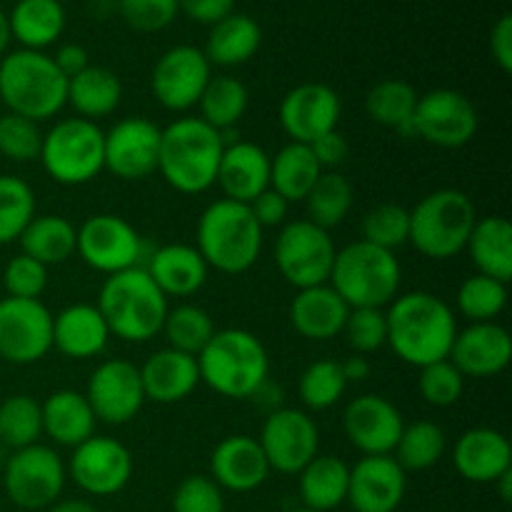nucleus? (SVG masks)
<instances>
[{
    "instance_id": "nucleus-13",
    "label": "nucleus",
    "mask_w": 512,
    "mask_h": 512,
    "mask_svg": "<svg viewBox=\"0 0 512 512\" xmlns=\"http://www.w3.org/2000/svg\"><path fill=\"white\" fill-rule=\"evenodd\" d=\"M75 253L88 268L98 273L115 275L138 268L143 258V238L125 218L113 213L90 215L78 228Z\"/></svg>"
},
{
    "instance_id": "nucleus-44",
    "label": "nucleus",
    "mask_w": 512,
    "mask_h": 512,
    "mask_svg": "<svg viewBox=\"0 0 512 512\" xmlns=\"http://www.w3.org/2000/svg\"><path fill=\"white\" fill-rule=\"evenodd\" d=\"M43 413L40 403L30 395H10L0 403V445L10 450L40 443Z\"/></svg>"
},
{
    "instance_id": "nucleus-37",
    "label": "nucleus",
    "mask_w": 512,
    "mask_h": 512,
    "mask_svg": "<svg viewBox=\"0 0 512 512\" xmlns=\"http://www.w3.org/2000/svg\"><path fill=\"white\" fill-rule=\"evenodd\" d=\"M20 253L38 260L45 268L60 265L75 255L78 228L63 215H35L18 238Z\"/></svg>"
},
{
    "instance_id": "nucleus-7",
    "label": "nucleus",
    "mask_w": 512,
    "mask_h": 512,
    "mask_svg": "<svg viewBox=\"0 0 512 512\" xmlns=\"http://www.w3.org/2000/svg\"><path fill=\"white\" fill-rule=\"evenodd\" d=\"M328 283L348 308L385 310L400 295L403 268L390 250L355 240L338 250Z\"/></svg>"
},
{
    "instance_id": "nucleus-52",
    "label": "nucleus",
    "mask_w": 512,
    "mask_h": 512,
    "mask_svg": "<svg viewBox=\"0 0 512 512\" xmlns=\"http://www.w3.org/2000/svg\"><path fill=\"white\" fill-rule=\"evenodd\" d=\"M3 288L8 298L40 300L48 288V268L25 253L13 255L3 268Z\"/></svg>"
},
{
    "instance_id": "nucleus-10",
    "label": "nucleus",
    "mask_w": 512,
    "mask_h": 512,
    "mask_svg": "<svg viewBox=\"0 0 512 512\" xmlns=\"http://www.w3.org/2000/svg\"><path fill=\"white\" fill-rule=\"evenodd\" d=\"M68 468L53 448L43 443L10 453L3 468V488L13 505L23 510H48L58 503Z\"/></svg>"
},
{
    "instance_id": "nucleus-39",
    "label": "nucleus",
    "mask_w": 512,
    "mask_h": 512,
    "mask_svg": "<svg viewBox=\"0 0 512 512\" xmlns=\"http://www.w3.org/2000/svg\"><path fill=\"white\" fill-rule=\"evenodd\" d=\"M418 90L410 83L398 78L383 80L365 95V113L373 123L383 128H393L403 138H413V120L415 105H418Z\"/></svg>"
},
{
    "instance_id": "nucleus-14",
    "label": "nucleus",
    "mask_w": 512,
    "mask_h": 512,
    "mask_svg": "<svg viewBox=\"0 0 512 512\" xmlns=\"http://www.w3.org/2000/svg\"><path fill=\"white\" fill-rule=\"evenodd\" d=\"M53 350V313L40 300H0V358L33 365Z\"/></svg>"
},
{
    "instance_id": "nucleus-4",
    "label": "nucleus",
    "mask_w": 512,
    "mask_h": 512,
    "mask_svg": "<svg viewBox=\"0 0 512 512\" xmlns=\"http://www.w3.org/2000/svg\"><path fill=\"white\" fill-rule=\"evenodd\" d=\"M200 383L223 398H253L270 375V358L258 335L243 328L215 330L198 355Z\"/></svg>"
},
{
    "instance_id": "nucleus-12",
    "label": "nucleus",
    "mask_w": 512,
    "mask_h": 512,
    "mask_svg": "<svg viewBox=\"0 0 512 512\" xmlns=\"http://www.w3.org/2000/svg\"><path fill=\"white\" fill-rule=\"evenodd\" d=\"M478 110L463 93L450 88L420 95L410 125L413 138L435 148H463L478 133Z\"/></svg>"
},
{
    "instance_id": "nucleus-30",
    "label": "nucleus",
    "mask_w": 512,
    "mask_h": 512,
    "mask_svg": "<svg viewBox=\"0 0 512 512\" xmlns=\"http://www.w3.org/2000/svg\"><path fill=\"white\" fill-rule=\"evenodd\" d=\"M350 308L330 283L298 290L290 303V323L308 340H330L343 333Z\"/></svg>"
},
{
    "instance_id": "nucleus-18",
    "label": "nucleus",
    "mask_w": 512,
    "mask_h": 512,
    "mask_svg": "<svg viewBox=\"0 0 512 512\" xmlns=\"http://www.w3.org/2000/svg\"><path fill=\"white\" fill-rule=\"evenodd\" d=\"M95 420L105 425H125L143 410L145 393L140 370L130 360L110 358L93 370L85 390Z\"/></svg>"
},
{
    "instance_id": "nucleus-53",
    "label": "nucleus",
    "mask_w": 512,
    "mask_h": 512,
    "mask_svg": "<svg viewBox=\"0 0 512 512\" xmlns=\"http://www.w3.org/2000/svg\"><path fill=\"white\" fill-rule=\"evenodd\" d=\"M120 15L138 33L165 30L180 13L178 0H120Z\"/></svg>"
},
{
    "instance_id": "nucleus-2",
    "label": "nucleus",
    "mask_w": 512,
    "mask_h": 512,
    "mask_svg": "<svg viewBox=\"0 0 512 512\" xmlns=\"http://www.w3.org/2000/svg\"><path fill=\"white\" fill-rule=\"evenodd\" d=\"M225 145L220 130L200 118H178L160 128L158 173L183 195H200L218 178Z\"/></svg>"
},
{
    "instance_id": "nucleus-57",
    "label": "nucleus",
    "mask_w": 512,
    "mask_h": 512,
    "mask_svg": "<svg viewBox=\"0 0 512 512\" xmlns=\"http://www.w3.org/2000/svg\"><path fill=\"white\" fill-rule=\"evenodd\" d=\"M180 13L188 15L195 23H203L213 28L230 13H235V0H178Z\"/></svg>"
},
{
    "instance_id": "nucleus-3",
    "label": "nucleus",
    "mask_w": 512,
    "mask_h": 512,
    "mask_svg": "<svg viewBox=\"0 0 512 512\" xmlns=\"http://www.w3.org/2000/svg\"><path fill=\"white\" fill-rule=\"evenodd\" d=\"M95 308L100 310L113 338L125 343H148L163 330L170 305L148 270L138 265L108 275Z\"/></svg>"
},
{
    "instance_id": "nucleus-29",
    "label": "nucleus",
    "mask_w": 512,
    "mask_h": 512,
    "mask_svg": "<svg viewBox=\"0 0 512 512\" xmlns=\"http://www.w3.org/2000/svg\"><path fill=\"white\" fill-rule=\"evenodd\" d=\"M145 270L165 298H190L203 288L210 273L198 248L185 243H170L155 250Z\"/></svg>"
},
{
    "instance_id": "nucleus-64",
    "label": "nucleus",
    "mask_w": 512,
    "mask_h": 512,
    "mask_svg": "<svg viewBox=\"0 0 512 512\" xmlns=\"http://www.w3.org/2000/svg\"><path fill=\"white\" fill-rule=\"evenodd\" d=\"M290 512H315V510H308V508H298V510H290Z\"/></svg>"
},
{
    "instance_id": "nucleus-62",
    "label": "nucleus",
    "mask_w": 512,
    "mask_h": 512,
    "mask_svg": "<svg viewBox=\"0 0 512 512\" xmlns=\"http://www.w3.org/2000/svg\"><path fill=\"white\" fill-rule=\"evenodd\" d=\"M10 25H8V15L0 10V58H3L5 53H8V45H10Z\"/></svg>"
},
{
    "instance_id": "nucleus-56",
    "label": "nucleus",
    "mask_w": 512,
    "mask_h": 512,
    "mask_svg": "<svg viewBox=\"0 0 512 512\" xmlns=\"http://www.w3.org/2000/svg\"><path fill=\"white\" fill-rule=\"evenodd\" d=\"M310 150H313V155H315V160H318L320 168L335 170V168H340L345 160H348L350 145H348V140H345V135L335 128V130H330V133L320 135L318 140H313V143H310Z\"/></svg>"
},
{
    "instance_id": "nucleus-33",
    "label": "nucleus",
    "mask_w": 512,
    "mask_h": 512,
    "mask_svg": "<svg viewBox=\"0 0 512 512\" xmlns=\"http://www.w3.org/2000/svg\"><path fill=\"white\" fill-rule=\"evenodd\" d=\"M298 475L303 508L330 512L340 508L348 498L350 465L335 455H315Z\"/></svg>"
},
{
    "instance_id": "nucleus-15",
    "label": "nucleus",
    "mask_w": 512,
    "mask_h": 512,
    "mask_svg": "<svg viewBox=\"0 0 512 512\" xmlns=\"http://www.w3.org/2000/svg\"><path fill=\"white\" fill-rule=\"evenodd\" d=\"M258 443L270 470L298 475L318 455L320 433L315 420L305 410L275 408L265 415Z\"/></svg>"
},
{
    "instance_id": "nucleus-19",
    "label": "nucleus",
    "mask_w": 512,
    "mask_h": 512,
    "mask_svg": "<svg viewBox=\"0 0 512 512\" xmlns=\"http://www.w3.org/2000/svg\"><path fill=\"white\" fill-rule=\"evenodd\" d=\"M160 128L148 118H125L105 133V170L120 180H145L158 173Z\"/></svg>"
},
{
    "instance_id": "nucleus-43",
    "label": "nucleus",
    "mask_w": 512,
    "mask_h": 512,
    "mask_svg": "<svg viewBox=\"0 0 512 512\" xmlns=\"http://www.w3.org/2000/svg\"><path fill=\"white\" fill-rule=\"evenodd\" d=\"M160 333L168 340V348L198 358L200 350H203L205 345L210 343V338L215 335V323L205 308L193 303H183L168 310Z\"/></svg>"
},
{
    "instance_id": "nucleus-23",
    "label": "nucleus",
    "mask_w": 512,
    "mask_h": 512,
    "mask_svg": "<svg viewBox=\"0 0 512 512\" xmlns=\"http://www.w3.org/2000/svg\"><path fill=\"white\" fill-rule=\"evenodd\" d=\"M448 360L463 378H493L510 365L512 338L498 323H470L455 335Z\"/></svg>"
},
{
    "instance_id": "nucleus-60",
    "label": "nucleus",
    "mask_w": 512,
    "mask_h": 512,
    "mask_svg": "<svg viewBox=\"0 0 512 512\" xmlns=\"http://www.w3.org/2000/svg\"><path fill=\"white\" fill-rule=\"evenodd\" d=\"M340 368H343V375L348 383H360V380H365L370 375V363L365 355H353V358L343 360Z\"/></svg>"
},
{
    "instance_id": "nucleus-63",
    "label": "nucleus",
    "mask_w": 512,
    "mask_h": 512,
    "mask_svg": "<svg viewBox=\"0 0 512 512\" xmlns=\"http://www.w3.org/2000/svg\"><path fill=\"white\" fill-rule=\"evenodd\" d=\"M493 485H498L503 503H510V498H512V470H510V473H505L500 480H495Z\"/></svg>"
},
{
    "instance_id": "nucleus-17",
    "label": "nucleus",
    "mask_w": 512,
    "mask_h": 512,
    "mask_svg": "<svg viewBox=\"0 0 512 512\" xmlns=\"http://www.w3.org/2000/svg\"><path fill=\"white\" fill-rule=\"evenodd\" d=\"M210 78L213 73L203 50L193 45H175L153 65L150 88L165 110L185 113L198 105Z\"/></svg>"
},
{
    "instance_id": "nucleus-42",
    "label": "nucleus",
    "mask_w": 512,
    "mask_h": 512,
    "mask_svg": "<svg viewBox=\"0 0 512 512\" xmlns=\"http://www.w3.org/2000/svg\"><path fill=\"white\" fill-rule=\"evenodd\" d=\"M445 450H448L445 430L430 420H418L413 425H405L393 455L405 473H420V470L438 465Z\"/></svg>"
},
{
    "instance_id": "nucleus-9",
    "label": "nucleus",
    "mask_w": 512,
    "mask_h": 512,
    "mask_svg": "<svg viewBox=\"0 0 512 512\" xmlns=\"http://www.w3.org/2000/svg\"><path fill=\"white\" fill-rule=\"evenodd\" d=\"M38 160L55 183H90L105 170V133L93 120H58L48 133H43Z\"/></svg>"
},
{
    "instance_id": "nucleus-25",
    "label": "nucleus",
    "mask_w": 512,
    "mask_h": 512,
    "mask_svg": "<svg viewBox=\"0 0 512 512\" xmlns=\"http://www.w3.org/2000/svg\"><path fill=\"white\" fill-rule=\"evenodd\" d=\"M453 463L470 483L493 485L512 470L510 440L493 428L465 430L453 448Z\"/></svg>"
},
{
    "instance_id": "nucleus-16",
    "label": "nucleus",
    "mask_w": 512,
    "mask_h": 512,
    "mask_svg": "<svg viewBox=\"0 0 512 512\" xmlns=\"http://www.w3.org/2000/svg\"><path fill=\"white\" fill-rule=\"evenodd\" d=\"M68 473L83 493L93 498H110L118 495L133 478V455L120 440L93 435L73 448Z\"/></svg>"
},
{
    "instance_id": "nucleus-24",
    "label": "nucleus",
    "mask_w": 512,
    "mask_h": 512,
    "mask_svg": "<svg viewBox=\"0 0 512 512\" xmlns=\"http://www.w3.org/2000/svg\"><path fill=\"white\" fill-rule=\"evenodd\" d=\"M270 465L263 448L250 435H230L215 445L210 455V478L220 490L230 493H253L268 480Z\"/></svg>"
},
{
    "instance_id": "nucleus-8",
    "label": "nucleus",
    "mask_w": 512,
    "mask_h": 512,
    "mask_svg": "<svg viewBox=\"0 0 512 512\" xmlns=\"http://www.w3.org/2000/svg\"><path fill=\"white\" fill-rule=\"evenodd\" d=\"M475 223L478 213L463 190H435L410 210L408 243L425 258L448 260L463 253Z\"/></svg>"
},
{
    "instance_id": "nucleus-51",
    "label": "nucleus",
    "mask_w": 512,
    "mask_h": 512,
    "mask_svg": "<svg viewBox=\"0 0 512 512\" xmlns=\"http://www.w3.org/2000/svg\"><path fill=\"white\" fill-rule=\"evenodd\" d=\"M355 355H370L388 343V320L380 308H350L343 333Z\"/></svg>"
},
{
    "instance_id": "nucleus-35",
    "label": "nucleus",
    "mask_w": 512,
    "mask_h": 512,
    "mask_svg": "<svg viewBox=\"0 0 512 512\" xmlns=\"http://www.w3.org/2000/svg\"><path fill=\"white\" fill-rule=\"evenodd\" d=\"M10 38L25 50L53 45L65 30V10L60 0H18L8 15Z\"/></svg>"
},
{
    "instance_id": "nucleus-32",
    "label": "nucleus",
    "mask_w": 512,
    "mask_h": 512,
    "mask_svg": "<svg viewBox=\"0 0 512 512\" xmlns=\"http://www.w3.org/2000/svg\"><path fill=\"white\" fill-rule=\"evenodd\" d=\"M465 250L480 275L510 283L512 278V225L503 215L478 218Z\"/></svg>"
},
{
    "instance_id": "nucleus-1",
    "label": "nucleus",
    "mask_w": 512,
    "mask_h": 512,
    "mask_svg": "<svg viewBox=\"0 0 512 512\" xmlns=\"http://www.w3.org/2000/svg\"><path fill=\"white\" fill-rule=\"evenodd\" d=\"M388 345L403 363L425 368L448 360L458 335V320L443 298L425 290L398 295L385 310Z\"/></svg>"
},
{
    "instance_id": "nucleus-49",
    "label": "nucleus",
    "mask_w": 512,
    "mask_h": 512,
    "mask_svg": "<svg viewBox=\"0 0 512 512\" xmlns=\"http://www.w3.org/2000/svg\"><path fill=\"white\" fill-rule=\"evenodd\" d=\"M43 130L38 123L15 113L0 115V155L13 163H30L40 158Z\"/></svg>"
},
{
    "instance_id": "nucleus-22",
    "label": "nucleus",
    "mask_w": 512,
    "mask_h": 512,
    "mask_svg": "<svg viewBox=\"0 0 512 512\" xmlns=\"http://www.w3.org/2000/svg\"><path fill=\"white\" fill-rule=\"evenodd\" d=\"M408 488V473L393 455H365L350 468L348 498L355 512H395Z\"/></svg>"
},
{
    "instance_id": "nucleus-36",
    "label": "nucleus",
    "mask_w": 512,
    "mask_h": 512,
    "mask_svg": "<svg viewBox=\"0 0 512 512\" xmlns=\"http://www.w3.org/2000/svg\"><path fill=\"white\" fill-rule=\"evenodd\" d=\"M260 40H263L260 25L250 15L230 13L228 18H223L210 28L203 53L210 65L233 68V65L248 63L258 53Z\"/></svg>"
},
{
    "instance_id": "nucleus-54",
    "label": "nucleus",
    "mask_w": 512,
    "mask_h": 512,
    "mask_svg": "<svg viewBox=\"0 0 512 512\" xmlns=\"http://www.w3.org/2000/svg\"><path fill=\"white\" fill-rule=\"evenodd\" d=\"M173 512H225L223 490L208 475H190L175 488Z\"/></svg>"
},
{
    "instance_id": "nucleus-45",
    "label": "nucleus",
    "mask_w": 512,
    "mask_h": 512,
    "mask_svg": "<svg viewBox=\"0 0 512 512\" xmlns=\"http://www.w3.org/2000/svg\"><path fill=\"white\" fill-rule=\"evenodd\" d=\"M455 305H458V313L470 323H495V318L508 305V283L480 273L470 275L458 288Z\"/></svg>"
},
{
    "instance_id": "nucleus-5",
    "label": "nucleus",
    "mask_w": 512,
    "mask_h": 512,
    "mask_svg": "<svg viewBox=\"0 0 512 512\" xmlns=\"http://www.w3.org/2000/svg\"><path fill=\"white\" fill-rule=\"evenodd\" d=\"M0 100L8 113L43 123L68 105V78L43 50H13L0 58Z\"/></svg>"
},
{
    "instance_id": "nucleus-31",
    "label": "nucleus",
    "mask_w": 512,
    "mask_h": 512,
    "mask_svg": "<svg viewBox=\"0 0 512 512\" xmlns=\"http://www.w3.org/2000/svg\"><path fill=\"white\" fill-rule=\"evenodd\" d=\"M40 413H43V433L65 448H78L80 443L95 435L98 420L85 393H78V390L50 393L45 403H40Z\"/></svg>"
},
{
    "instance_id": "nucleus-59",
    "label": "nucleus",
    "mask_w": 512,
    "mask_h": 512,
    "mask_svg": "<svg viewBox=\"0 0 512 512\" xmlns=\"http://www.w3.org/2000/svg\"><path fill=\"white\" fill-rule=\"evenodd\" d=\"M50 58H53L55 68H58L60 73H63L68 80L75 78V75H78V73H83V70L88 68V65H93V63H90L88 50H85L83 45H78V43L60 45L58 53L50 55Z\"/></svg>"
},
{
    "instance_id": "nucleus-28",
    "label": "nucleus",
    "mask_w": 512,
    "mask_h": 512,
    "mask_svg": "<svg viewBox=\"0 0 512 512\" xmlns=\"http://www.w3.org/2000/svg\"><path fill=\"white\" fill-rule=\"evenodd\" d=\"M110 330L95 305L75 303L53 315V348L65 358L90 360L105 353Z\"/></svg>"
},
{
    "instance_id": "nucleus-6",
    "label": "nucleus",
    "mask_w": 512,
    "mask_h": 512,
    "mask_svg": "<svg viewBox=\"0 0 512 512\" xmlns=\"http://www.w3.org/2000/svg\"><path fill=\"white\" fill-rule=\"evenodd\" d=\"M263 233L250 205L235 200H213L198 220V253L208 268L225 275H240L258 263L263 253Z\"/></svg>"
},
{
    "instance_id": "nucleus-41",
    "label": "nucleus",
    "mask_w": 512,
    "mask_h": 512,
    "mask_svg": "<svg viewBox=\"0 0 512 512\" xmlns=\"http://www.w3.org/2000/svg\"><path fill=\"white\" fill-rule=\"evenodd\" d=\"M198 108L200 120L213 125L215 130H230L248 110V88L233 75H215L205 85Z\"/></svg>"
},
{
    "instance_id": "nucleus-61",
    "label": "nucleus",
    "mask_w": 512,
    "mask_h": 512,
    "mask_svg": "<svg viewBox=\"0 0 512 512\" xmlns=\"http://www.w3.org/2000/svg\"><path fill=\"white\" fill-rule=\"evenodd\" d=\"M45 512H98V508L88 500H58Z\"/></svg>"
},
{
    "instance_id": "nucleus-20",
    "label": "nucleus",
    "mask_w": 512,
    "mask_h": 512,
    "mask_svg": "<svg viewBox=\"0 0 512 512\" xmlns=\"http://www.w3.org/2000/svg\"><path fill=\"white\" fill-rule=\"evenodd\" d=\"M343 103L325 83H303L285 93L280 103V125L293 143L310 145L320 135L338 128Z\"/></svg>"
},
{
    "instance_id": "nucleus-21",
    "label": "nucleus",
    "mask_w": 512,
    "mask_h": 512,
    "mask_svg": "<svg viewBox=\"0 0 512 512\" xmlns=\"http://www.w3.org/2000/svg\"><path fill=\"white\" fill-rule=\"evenodd\" d=\"M405 420L383 395H358L343 413L345 438L363 455H393Z\"/></svg>"
},
{
    "instance_id": "nucleus-26",
    "label": "nucleus",
    "mask_w": 512,
    "mask_h": 512,
    "mask_svg": "<svg viewBox=\"0 0 512 512\" xmlns=\"http://www.w3.org/2000/svg\"><path fill=\"white\" fill-rule=\"evenodd\" d=\"M215 183L228 200L250 205L263 190L270 188V155L248 140L225 145Z\"/></svg>"
},
{
    "instance_id": "nucleus-40",
    "label": "nucleus",
    "mask_w": 512,
    "mask_h": 512,
    "mask_svg": "<svg viewBox=\"0 0 512 512\" xmlns=\"http://www.w3.org/2000/svg\"><path fill=\"white\" fill-rule=\"evenodd\" d=\"M303 203L308 208L305 220L323 230L338 228L353 208V185L338 170H323V175L310 188Z\"/></svg>"
},
{
    "instance_id": "nucleus-11",
    "label": "nucleus",
    "mask_w": 512,
    "mask_h": 512,
    "mask_svg": "<svg viewBox=\"0 0 512 512\" xmlns=\"http://www.w3.org/2000/svg\"><path fill=\"white\" fill-rule=\"evenodd\" d=\"M335 255L338 248L330 238V230L318 228L310 220L285 223L275 238V265L285 283L298 290L328 283Z\"/></svg>"
},
{
    "instance_id": "nucleus-46",
    "label": "nucleus",
    "mask_w": 512,
    "mask_h": 512,
    "mask_svg": "<svg viewBox=\"0 0 512 512\" xmlns=\"http://www.w3.org/2000/svg\"><path fill=\"white\" fill-rule=\"evenodd\" d=\"M33 218V188L18 175H0V245L15 243Z\"/></svg>"
},
{
    "instance_id": "nucleus-55",
    "label": "nucleus",
    "mask_w": 512,
    "mask_h": 512,
    "mask_svg": "<svg viewBox=\"0 0 512 512\" xmlns=\"http://www.w3.org/2000/svg\"><path fill=\"white\" fill-rule=\"evenodd\" d=\"M288 210L290 203L280 193H275L273 188L263 190L258 198L250 203V213L258 220L260 228H283L288 223Z\"/></svg>"
},
{
    "instance_id": "nucleus-34",
    "label": "nucleus",
    "mask_w": 512,
    "mask_h": 512,
    "mask_svg": "<svg viewBox=\"0 0 512 512\" xmlns=\"http://www.w3.org/2000/svg\"><path fill=\"white\" fill-rule=\"evenodd\" d=\"M123 100V83L113 70L103 65H88L83 73L68 80V105L78 118L100 120L118 110Z\"/></svg>"
},
{
    "instance_id": "nucleus-27",
    "label": "nucleus",
    "mask_w": 512,
    "mask_h": 512,
    "mask_svg": "<svg viewBox=\"0 0 512 512\" xmlns=\"http://www.w3.org/2000/svg\"><path fill=\"white\" fill-rule=\"evenodd\" d=\"M138 370L145 400H153L158 405L180 403V400L190 398L200 385L198 358L173 348L153 353Z\"/></svg>"
},
{
    "instance_id": "nucleus-38",
    "label": "nucleus",
    "mask_w": 512,
    "mask_h": 512,
    "mask_svg": "<svg viewBox=\"0 0 512 512\" xmlns=\"http://www.w3.org/2000/svg\"><path fill=\"white\" fill-rule=\"evenodd\" d=\"M320 175L323 168L315 160L310 145L305 143L290 140L270 158V188L283 195L288 203H303Z\"/></svg>"
},
{
    "instance_id": "nucleus-50",
    "label": "nucleus",
    "mask_w": 512,
    "mask_h": 512,
    "mask_svg": "<svg viewBox=\"0 0 512 512\" xmlns=\"http://www.w3.org/2000/svg\"><path fill=\"white\" fill-rule=\"evenodd\" d=\"M418 390L425 403L433 408H450L463 398L465 378L450 360H438V363L420 368Z\"/></svg>"
},
{
    "instance_id": "nucleus-58",
    "label": "nucleus",
    "mask_w": 512,
    "mask_h": 512,
    "mask_svg": "<svg viewBox=\"0 0 512 512\" xmlns=\"http://www.w3.org/2000/svg\"><path fill=\"white\" fill-rule=\"evenodd\" d=\"M490 53L503 73L512 70V15H503L490 33Z\"/></svg>"
},
{
    "instance_id": "nucleus-47",
    "label": "nucleus",
    "mask_w": 512,
    "mask_h": 512,
    "mask_svg": "<svg viewBox=\"0 0 512 512\" xmlns=\"http://www.w3.org/2000/svg\"><path fill=\"white\" fill-rule=\"evenodd\" d=\"M348 385L338 360H315L300 375L298 395L308 410H328L340 403Z\"/></svg>"
},
{
    "instance_id": "nucleus-48",
    "label": "nucleus",
    "mask_w": 512,
    "mask_h": 512,
    "mask_svg": "<svg viewBox=\"0 0 512 512\" xmlns=\"http://www.w3.org/2000/svg\"><path fill=\"white\" fill-rule=\"evenodd\" d=\"M360 230H363L360 240L393 253L410 238V210L398 203H380L365 213Z\"/></svg>"
}]
</instances>
